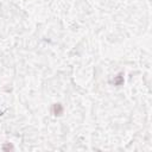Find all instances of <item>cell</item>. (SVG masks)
Instances as JSON below:
<instances>
[{
	"mask_svg": "<svg viewBox=\"0 0 152 152\" xmlns=\"http://www.w3.org/2000/svg\"><path fill=\"white\" fill-rule=\"evenodd\" d=\"M52 110H53V114H55V115H61V114L63 113V107H62L59 103H56V104L53 106Z\"/></svg>",
	"mask_w": 152,
	"mask_h": 152,
	"instance_id": "6da1fadb",
	"label": "cell"
}]
</instances>
